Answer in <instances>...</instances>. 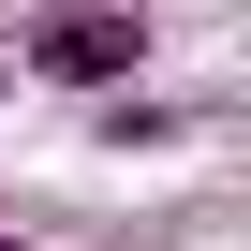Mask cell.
Here are the masks:
<instances>
[{
  "label": "cell",
  "instance_id": "3957f363",
  "mask_svg": "<svg viewBox=\"0 0 251 251\" xmlns=\"http://www.w3.org/2000/svg\"><path fill=\"white\" fill-rule=\"evenodd\" d=\"M0 103H15V59H0Z\"/></svg>",
  "mask_w": 251,
  "mask_h": 251
},
{
  "label": "cell",
  "instance_id": "277c9868",
  "mask_svg": "<svg viewBox=\"0 0 251 251\" xmlns=\"http://www.w3.org/2000/svg\"><path fill=\"white\" fill-rule=\"evenodd\" d=\"M0 251H30V236H15V222H0Z\"/></svg>",
  "mask_w": 251,
  "mask_h": 251
},
{
  "label": "cell",
  "instance_id": "7a4b0ae2",
  "mask_svg": "<svg viewBox=\"0 0 251 251\" xmlns=\"http://www.w3.org/2000/svg\"><path fill=\"white\" fill-rule=\"evenodd\" d=\"M89 133H103V148H163V133H177V118H163V103H133V89H118V103L89 118Z\"/></svg>",
  "mask_w": 251,
  "mask_h": 251
},
{
  "label": "cell",
  "instance_id": "6da1fadb",
  "mask_svg": "<svg viewBox=\"0 0 251 251\" xmlns=\"http://www.w3.org/2000/svg\"><path fill=\"white\" fill-rule=\"evenodd\" d=\"M15 74L30 89H74V103H118L148 74V15H133V0H59V15H30Z\"/></svg>",
  "mask_w": 251,
  "mask_h": 251
}]
</instances>
